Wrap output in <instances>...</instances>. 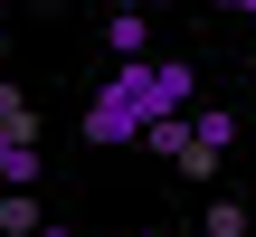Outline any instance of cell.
Segmentation results:
<instances>
[{
	"label": "cell",
	"instance_id": "obj_1",
	"mask_svg": "<svg viewBox=\"0 0 256 237\" xmlns=\"http://www.w3.org/2000/svg\"><path fill=\"white\" fill-rule=\"evenodd\" d=\"M190 95H200V76L180 57H114V76L86 104V142H142V124L152 114H190Z\"/></svg>",
	"mask_w": 256,
	"mask_h": 237
},
{
	"label": "cell",
	"instance_id": "obj_2",
	"mask_svg": "<svg viewBox=\"0 0 256 237\" xmlns=\"http://www.w3.org/2000/svg\"><path fill=\"white\" fill-rule=\"evenodd\" d=\"M0 190H38V124L0 114Z\"/></svg>",
	"mask_w": 256,
	"mask_h": 237
},
{
	"label": "cell",
	"instance_id": "obj_3",
	"mask_svg": "<svg viewBox=\"0 0 256 237\" xmlns=\"http://www.w3.org/2000/svg\"><path fill=\"white\" fill-rule=\"evenodd\" d=\"M142 142H152L162 162H190V142H200V133H190V114H152V124H142Z\"/></svg>",
	"mask_w": 256,
	"mask_h": 237
},
{
	"label": "cell",
	"instance_id": "obj_4",
	"mask_svg": "<svg viewBox=\"0 0 256 237\" xmlns=\"http://www.w3.org/2000/svg\"><path fill=\"white\" fill-rule=\"evenodd\" d=\"M104 48H114V57H152V28H142V10H114Z\"/></svg>",
	"mask_w": 256,
	"mask_h": 237
},
{
	"label": "cell",
	"instance_id": "obj_5",
	"mask_svg": "<svg viewBox=\"0 0 256 237\" xmlns=\"http://www.w3.org/2000/svg\"><path fill=\"white\" fill-rule=\"evenodd\" d=\"M190 133H200L190 152H228V142H238V114H190Z\"/></svg>",
	"mask_w": 256,
	"mask_h": 237
},
{
	"label": "cell",
	"instance_id": "obj_6",
	"mask_svg": "<svg viewBox=\"0 0 256 237\" xmlns=\"http://www.w3.org/2000/svg\"><path fill=\"white\" fill-rule=\"evenodd\" d=\"M0 228L10 237H38V200H28V190H0Z\"/></svg>",
	"mask_w": 256,
	"mask_h": 237
},
{
	"label": "cell",
	"instance_id": "obj_7",
	"mask_svg": "<svg viewBox=\"0 0 256 237\" xmlns=\"http://www.w3.org/2000/svg\"><path fill=\"white\" fill-rule=\"evenodd\" d=\"M209 237H247V209L238 200H209Z\"/></svg>",
	"mask_w": 256,
	"mask_h": 237
},
{
	"label": "cell",
	"instance_id": "obj_8",
	"mask_svg": "<svg viewBox=\"0 0 256 237\" xmlns=\"http://www.w3.org/2000/svg\"><path fill=\"white\" fill-rule=\"evenodd\" d=\"M0 114H28V104H19V86H10V66H0Z\"/></svg>",
	"mask_w": 256,
	"mask_h": 237
},
{
	"label": "cell",
	"instance_id": "obj_9",
	"mask_svg": "<svg viewBox=\"0 0 256 237\" xmlns=\"http://www.w3.org/2000/svg\"><path fill=\"white\" fill-rule=\"evenodd\" d=\"M19 10H57V0H19Z\"/></svg>",
	"mask_w": 256,
	"mask_h": 237
},
{
	"label": "cell",
	"instance_id": "obj_10",
	"mask_svg": "<svg viewBox=\"0 0 256 237\" xmlns=\"http://www.w3.org/2000/svg\"><path fill=\"white\" fill-rule=\"evenodd\" d=\"M218 10H256V0H218Z\"/></svg>",
	"mask_w": 256,
	"mask_h": 237
},
{
	"label": "cell",
	"instance_id": "obj_11",
	"mask_svg": "<svg viewBox=\"0 0 256 237\" xmlns=\"http://www.w3.org/2000/svg\"><path fill=\"white\" fill-rule=\"evenodd\" d=\"M38 237H76V228H38Z\"/></svg>",
	"mask_w": 256,
	"mask_h": 237
}]
</instances>
